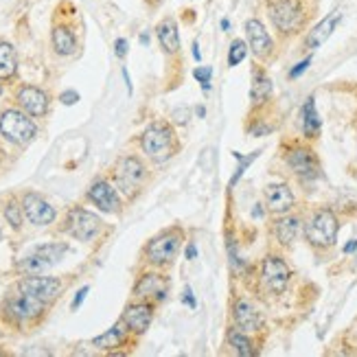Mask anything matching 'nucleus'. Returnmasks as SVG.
<instances>
[{"instance_id": "1", "label": "nucleus", "mask_w": 357, "mask_h": 357, "mask_svg": "<svg viewBox=\"0 0 357 357\" xmlns=\"http://www.w3.org/2000/svg\"><path fill=\"white\" fill-rule=\"evenodd\" d=\"M266 9L270 22L283 38L301 33L312 15L307 0H266Z\"/></svg>"}, {"instance_id": "2", "label": "nucleus", "mask_w": 357, "mask_h": 357, "mask_svg": "<svg viewBox=\"0 0 357 357\" xmlns=\"http://www.w3.org/2000/svg\"><path fill=\"white\" fill-rule=\"evenodd\" d=\"M141 149L153 162H167L180 151L176 128L167 121H153L141 134Z\"/></svg>"}, {"instance_id": "3", "label": "nucleus", "mask_w": 357, "mask_h": 357, "mask_svg": "<svg viewBox=\"0 0 357 357\" xmlns=\"http://www.w3.org/2000/svg\"><path fill=\"white\" fill-rule=\"evenodd\" d=\"M46 307H49V303L38 298L36 294H31L29 289H24L20 283H15V287L9 291V296L5 301L3 312H5L9 322L26 324V322L38 320L46 312Z\"/></svg>"}, {"instance_id": "4", "label": "nucleus", "mask_w": 357, "mask_h": 357, "mask_svg": "<svg viewBox=\"0 0 357 357\" xmlns=\"http://www.w3.org/2000/svg\"><path fill=\"white\" fill-rule=\"evenodd\" d=\"M340 222L331 208L322 206L312 213V217L305 224V239L316 250H329L337 241Z\"/></svg>"}, {"instance_id": "5", "label": "nucleus", "mask_w": 357, "mask_h": 357, "mask_svg": "<svg viewBox=\"0 0 357 357\" xmlns=\"http://www.w3.org/2000/svg\"><path fill=\"white\" fill-rule=\"evenodd\" d=\"M184 241V230L180 226H172L162 232H158L156 237L149 239V243L145 245V259L149 266L153 268H169L176 261L180 248Z\"/></svg>"}, {"instance_id": "6", "label": "nucleus", "mask_w": 357, "mask_h": 357, "mask_svg": "<svg viewBox=\"0 0 357 357\" xmlns=\"http://www.w3.org/2000/svg\"><path fill=\"white\" fill-rule=\"evenodd\" d=\"M112 176H114L116 189L132 199L143 191V186L149 178V172L145 162L138 156H121L114 165Z\"/></svg>"}, {"instance_id": "7", "label": "nucleus", "mask_w": 357, "mask_h": 357, "mask_svg": "<svg viewBox=\"0 0 357 357\" xmlns=\"http://www.w3.org/2000/svg\"><path fill=\"white\" fill-rule=\"evenodd\" d=\"M285 162L289 167V172L296 176L301 182H314V180H318L322 176L320 160L316 156V151L309 145L294 143L285 151Z\"/></svg>"}, {"instance_id": "8", "label": "nucleus", "mask_w": 357, "mask_h": 357, "mask_svg": "<svg viewBox=\"0 0 357 357\" xmlns=\"http://www.w3.org/2000/svg\"><path fill=\"white\" fill-rule=\"evenodd\" d=\"M0 134L13 145H29L38 136V128L24 110H5L0 114Z\"/></svg>"}, {"instance_id": "9", "label": "nucleus", "mask_w": 357, "mask_h": 357, "mask_svg": "<svg viewBox=\"0 0 357 357\" xmlns=\"http://www.w3.org/2000/svg\"><path fill=\"white\" fill-rule=\"evenodd\" d=\"M68 245L66 243H44L38 245L36 250H31L24 259H20L18 270L22 274H42L49 268H53L55 263L61 261V257L66 255Z\"/></svg>"}, {"instance_id": "10", "label": "nucleus", "mask_w": 357, "mask_h": 357, "mask_svg": "<svg viewBox=\"0 0 357 357\" xmlns=\"http://www.w3.org/2000/svg\"><path fill=\"white\" fill-rule=\"evenodd\" d=\"M103 228V222L99 220V215L90 213L82 206H73L66 213L64 230L77 241H92Z\"/></svg>"}, {"instance_id": "11", "label": "nucleus", "mask_w": 357, "mask_h": 357, "mask_svg": "<svg viewBox=\"0 0 357 357\" xmlns=\"http://www.w3.org/2000/svg\"><path fill=\"white\" fill-rule=\"evenodd\" d=\"M291 270L281 255H268L261 263V283L270 294H283L289 285Z\"/></svg>"}, {"instance_id": "12", "label": "nucleus", "mask_w": 357, "mask_h": 357, "mask_svg": "<svg viewBox=\"0 0 357 357\" xmlns=\"http://www.w3.org/2000/svg\"><path fill=\"white\" fill-rule=\"evenodd\" d=\"M245 38H248V49L259 61H268L274 55V40L270 38L266 24L259 18H250L245 22Z\"/></svg>"}, {"instance_id": "13", "label": "nucleus", "mask_w": 357, "mask_h": 357, "mask_svg": "<svg viewBox=\"0 0 357 357\" xmlns=\"http://www.w3.org/2000/svg\"><path fill=\"white\" fill-rule=\"evenodd\" d=\"M22 211H24V220L33 226H49L55 222L57 211L46 202L40 193H24L22 197Z\"/></svg>"}, {"instance_id": "14", "label": "nucleus", "mask_w": 357, "mask_h": 357, "mask_svg": "<svg viewBox=\"0 0 357 357\" xmlns=\"http://www.w3.org/2000/svg\"><path fill=\"white\" fill-rule=\"evenodd\" d=\"M169 294V278L162 272H145L134 285V296L141 301H165Z\"/></svg>"}, {"instance_id": "15", "label": "nucleus", "mask_w": 357, "mask_h": 357, "mask_svg": "<svg viewBox=\"0 0 357 357\" xmlns=\"http://www.w3.org/2000/svg\"><path fill=\"white\" fill-rule=\"evenodd\" d=\"M263 199H266V206L274 215H285L291 213V208L296 206V195H294L291 186L285 182H274L268 184L263 189Z\"/></svg>"}, {"instance_id": "16", "label": "nucleus", "mask_w": 357, "mask_h": 357, "mask_svg": "<svg viewBox=\"0 0 357 357\" xmlns=\"http://www.w3.org/2000/svg\"><path fill=\"white\" fill-rule=\"evenodd\" d=\"M123 324L128 327V331L132 335H143L149 324L153 320V303L151 301H141V303H134V305H128L126 312L121 316Z\"/></svg>"}, {"instance_id": "17", "label": "nucleus", "mask_w": 357, "mask_h": 357, "mask_svg": "<svg viewBox=\"0 0 357 357\" xmlns=\"http://www.w3.org/2000/svg\"><path fill=\"white\" fill-rule=\"evenodd\" d=\"M15 101L29 116H44L49 112V95L38 86H20L15 92Z\"/></svg>"}, {"instance_id": "18", "label": "nucleus", "mask_w": 357, "mask_h": 357, "mask_svg": "<svg viewBox=\"0 0 357 357\" xmlns=\"http://www.w3.org/2000/svg\"><path fill=\"white\" fill-rule=\"evenodd\" d=\"M88 199L103 213H121V197L107 180H97L90 184Z\"/></svg>"}, {"instance_id": "19", "label": "nucleus", "mask_w": 357, "mask_h": 357, "mask_svg": "<svg viewBox=\"0 0 357 357\" xmlns=\"http://www.w3.org/2000/svg\"><path fill=\"white\" fill-rule=\"evenodd\" d=\"M24 289H29L31 294H36L38 298L46 301V303H53L59 291H61V281L55 276H38V274H26L24 278L18 281Z\"/></svg>"}, {"instance_id": "20", "label": "nucleus", "mask_w": 357, "mask_h": 357, "mask_svg": "<svg viewBox=\"0 0 357 357\" xmlns=\"http://www.w3.org/2000/svg\"><path fill=\"white\" fill-rule=\"evenodd\" d=\"M232 318H235L237 327L245 333H257L263 329V316L248 298L235 301V305H232Z\"/></svg>"}, {"instance_id": "21", "label": "nucleus", "mask_w": 357, "mask_h": 357, "mask_svg": "<svg viewBox=\"0 0 357 357\" xmlns=\"http://www.w3.org/2000/svg\"><path fill=\"white\" fill-rule=\"evenodd\" d=\"M301 226H303V222H301L298 215L285 213V215H278V220L274 222L272 230H274V237L278 243H281L283 248H291L298 237V232H301Z\"/></svg>"}, {"instance_id": "22", "label": "nucleus", "mask_w": 357, "mask_h": 357, "mask_svg": "<svg viewBox=\"0 0 357 357\" xmlns=\"http://www.w3.org/2000/svg\"><path fill=\"white\" fill-rule=\"evenodd\" d=\"M340 18H342V15H340V11L327 15V18H322V20L307 33V38H305V49H307V51H316V49H320V46L331 38V33H333L335 26H337V22H340Z\"/></svg>"}, {"instance_id": "23", "label": "nucleus", "mask_w": 357, "mask_h": 357, "mask_svg": "<svg viewBox=\"0 0 357 357\" xmlns=\"http://www.w3.org/2000/svg\"><path fill=\"white\" fill-rule=\"evenodd\" d=\"M156 38L160 42V49L167 55H178L180 53V31H178V22L172 15L162 18L156 26Z\"/></svg>"}, {"instance_id": "24", "label": "nucleus", "mask_w": 357, "mask_h": 357, "mask_svg": "<svg viewBox=\"0 0 357 357\" xmlns=\"http://www.w3.org/2000/svg\"><path fill=\"white\" fill-rule=\"evenodd\" d=\"M51 42H53V49L57 55L61 57H68L77 53V36L70 24H55L51 31Z\"/></svg>"}, {"instance_id": "25", "label": "nucleus", "mask_w": 357, "mask_h": 357, "mask_svg": "<svg viewBox=\"0 0 357 357\" xmlns=\"http://www.w3.org/2000/svg\"><path fill=\"white\" fill-rule=\"evenodd\" d=\"M132 333L128 331V327L123 324V320H119L112 329H107L105 333H101L99 337L92 340V347L95 349H101V351H114L119 347H123L128 342V337Z\"/></svg>"}, {"instance_id": "26", "label": "nucleus", "mask_w": 357, "mask_h": 357, "mask_svg": "<svg viewBox=\"0 0 357 357\" xmlns=\"http://www.w3.org/2000/svg\"><path fill=\"white\" fill-rule=\"evenodd\" d=\"M272 97V79L268 77L266 68L261 64H255V70H252V88H250V101L255 105H261L270 101Z\"/></svg>"}, {"instance_id": "27", "label": "nucleus", "mask_w": 357, "mask_h": 357, "mask_svg": "<svg viewBox=\"0 0 357 357\" xmlns=\"http://www.w3.org/2000/svg\"><path fill=\"white\" fill-rule=\"evenodd\" d=\"M226 342H228V347H232V351H235L237 355H241V357H255L257 355L255 342L248 337V333L243 329L237 327V324L226 331Z\"/></svg>"}, {"instance_id": "28", "label": "nucleus", "mask_w": 357, "mask_h": 357, "mask_svg": "<svg viewBox=\"0 0 357 357\" xmlns=\"http://www.w3.org/2000/svg\"><path fill=\"white\" fill-rule=\"evenodd\" d=\"M301 119H303V134L307 141H314L320 134V116H318V110H316V99L309 97L303 105L301 110Z\"/></svg>"}, {"instance_id": "29", "label": "nucleus", "mask_w": 357, "mask_h": 357, "mask_svg": "<svg viewBox=\"0 0 357 357\" xmlns=\"http://www.w3.org/2000/svg\"><path fill=\"white\" fill-rule=\"evenodd\" d=\"M18 70V55H15V49L11 42H0V77L3 79H9V77L15 75Z\"/></svg>"}, {"instance_id": "30", "label": "nucleus", "mask_w": 357, "mask_h": 357, "mask_svg": "<svg viewBox=\"0 0 357 357\" xmlns=\"http://www.w3.org/2000/svg\"><path fill=\"white\" fill-rule=\"evenodd\" d=\"M259 153H261V149L259 151H252V153H248V156H243V153H237V151H232V156H235L237 160H239V167H237V172H235V176L230 178V189L235 186L241 178H243V174H245V169L250 167L257 158H259Z\"/></svg>"}, {"instance_id": "31", "label": "nucleus", "mask_w": 357, "mask_h": 357, "mask_svg": "<svg viewBox=\"0 0 357 357\" xmlns=\"http://www.w3.org/2000/svg\"><path fill=\"white\" fill-rule=\"evenodd\" d=\"M248 55V42L245 40H232L228 49V66H239Z\"/></svg>"}, {"instance_id": "32", "label": "nucleus", "mask_w": 357, "mask_h": 357, "mask_svg": "<svg viewBox=\"0 0 357 357\" xmlns=\"http://www.w3.org/2000/svg\"><path fill=\"white\" fill-rule=\"evenodd\" d=\"M5 220L18 230L24 222V211H22V204H18L15 199H9L7 206H5Z\"/></svg>"}, {"instance_id": "33", "label": "nucleus", "mask_w": 357, "mask_h": 357, "mask_svg": "<svg viewBox=\"0 0 357 357\" xmlns=\"http://www.w3.org/2000/svg\"><path fill=\"white\" fill-rule=\"evenodd\" d=\"M193 77H195V79L202 84V88H204L206 92L211 90V77H213V68L211 66H204V68H195L193 70Z\"/></svg>"}, {"instance_id": "34", "label": "nucleus", "mask_w": 357, "mask_h": 357, "mask_svg": "<svg viewBox=\"0 0 357 357\" xmlns=\"http://www.w3.org/2000/svg\"><path fill=\"white\" fill-rule=\"evenodd\" d=\"M309 66H312V55H309V57H305L303 61H298V64L296 66H294L291 70H289V79H298V77L309 68Z\"/></svg>"}, {"instance_id": "35", "label": "nucleus", "mask_w": 357, "mask_h": 357, "mask_svg": "<svg viewBox=\"0 0 357 357\" xmlns=\"http://www.w3.org/2000/svg\"><path fill=\"white\" fill-rule=\"evenodd\" d=\"M88 291H90V287H88V285H84L79 291L75 294V298H73V303H70V309H73V312H77V309L82 307V303H84V301H86V296H88Z\"/></svg>"}, {"instance_id": "36", "label": "nucleus", "mask_w": 357, "mask_h": 357, "mask_svg": "<svg viewBox=\"0 0 357 357\" xmlns=\"http://www.w3.org/2000/svg\"><path fill=\"white\" fill-rule=\"evenodd\" d=\"M59 101L64 105H75L77 101H79V92H77V90H64L59 95Z\"/></svg>"}, {"instance_id": "37", "label": "nucleus", "mask_w": 357, "mask_h": 357, "mask_svg": "<svg viewBox=\"0 0 357 357\" xmlns=\"http://www.w3.org/2000/svg\"><path fill=\"white\" fill-rule=\"evenodd\" d=\"M174 119H176L178 126H186V123H189V119H191V114H189V110H186V107H176V110H174Z\"/></svg>"}, {"instance_id": "38", "label": "nucleus", "mask_w": 357, "mask_h": 357, "mask_svg": "<svg viewBox=\"0 0 357 357\" xmlns=\"http://www.w3.org/2000/svg\"><path fill=\"white\" fill-rule=\"evenodd\" d=\"M114 53H116V57H126L128 55V40L126 38H119L116 42H114Z\"/></svg>"}, {"instance_id": "39", "label": "nucleus", "mask_w": 357, "mask_h": 357, "mask_svg": "<svg viewBox=\"0 0 357 357\" xmlns=\"http://www.w3.org/2000/svg\"><path fill=\"white\" fill-rule=\"evenodd\" d=\"M182 303H184V305H189V309H195V307H197V303H195V298H193L191 287H186V289H184V294H182Z\"/></svg>"}, {"instance_id": "40", "label": "nucleus", "mask_w": 357, "mask_h": 357, "mask_svg": "<svg viewBox=\"0 0 357 357\" xmlns=\"http://www.w3.org/2000/svg\"><path fill=\"white\" fill-rule=\"evenodd\" d=\"M195 257H197V245H195V241H189L186 243V259L193 261Z\"/></svg>"}, {"instance_id": "41", "label": "nucleus", "mask_w": 357, "mask_h": 357, "mask_svg": "<svg viewBox=\"0 0 357 357\" xmlns=\"http://www.w3.org/2000/svg\"><path fill=\"white\" fill-rule=\"evenodd\" d=\"M357 250V239H351L347 245H344V255H353Z\"/></svg>"}, {"instance_id": "42", "label": "nucleus", "mask_w": 357, "mask_h": 357, "mask_svg": "<svg viewBox=\"0 0 357 357\" xmlns=\"http://www.w3.org/2000/svg\"><path fill=\"white\" fill-rule=\"evenodd\" d=\"M121 73H123V79H126V86H128V92H130V95H132V82H130V75H128V68H123Z\"/></svg>"}, {"instance_id": "43", "label": "nucleus", "mask_w": 357, "mask_h": 357, "mask_svg": "<svg viewBox=\"0 0 357 357\" xmlns=\"http://www.w3.org/2000/svg\"><path fill=\"white\" fill-rule=\"evenodd\" d=\"M191 49H193V59H195V61H199V59H202V53H199V44H197V42H193Z\"/></svg>"}, {"instance_id": "44", "label": "nucleus", "mask_w": 357, "mask_h": 357, "mask_svg": "<svg viewBox=\"0 0 357 357\" xmlns=\"http://www.w3.org/2000/svg\"><path fill=\"white\" fill-rule=\"evenodd\" d=\"M195 112H197V116H202V119H204V116H206V107L197 105V107H195Z\"/></svg>"}, {"instance_id": "45", "label": "nucleus", "mask_w": 357, "mask_h": 357, "mask_svg": "<svg viewBox=\"0 0 357 357\" xmlns=\"http://www.w3.org/2000/svg\"><path fill=\"white\" fill-rule=\"evenodd\" d=\"M138 40H141L143 46H147L149 44V33H141V38H138Z\"/></svg>"}, {"instance_id": "46", "label": "nucleus", "mask_w": 357, "mask_h": 357, "mask_svg": "<svg viewBox=\"0 0 357 357\" xmlns=\"http://www.w3.org/2000/svg\"><path fill=\"white\" fill-rule=\"evenodd\" d=\"M222 29H224V31H228V29H230V20H228V18H224V20H222Z\"/></svg>"}, {"instance_id": "47", "label": "nucleus", "mask_w": 357, "mask_h": 357, "mask_svg": "<svg viewBox=\"0 0 357 357\" xmlns=\"http://www.w3.org/2000/svg\"><path fill=\"white\" fill-rule=\"evenodd\" d=\"M160 3H162V0H149V5H151V7H158Z\"/></svg>"}, {"instance_id": "48", "label": "nucleus", "mask_w": 357, "mask_h": 357, "mask_svg": "<svg viewBox=\"0 0 357 357\" xmlns=\"http://www.w3.org/2000/svg\"><path fill=\"white\" fill-rule=\"evenodd\" d=\"M0 95H3V86H0Z\"/></svg>"}, {"instance_id": "49", "label": "nucleus", "mask_w": 357, "mask_h": 357, "mask_svg": "<svg viewBox=\"0 0 357 357\" xmlns=\"http://www.w3.org/2000/svg\"><path fill=\"white\" fill-rule=\"evenodd\" d=\"M3 355H5V353H0V357H3Z\"/></svg>"}]
</instances>
